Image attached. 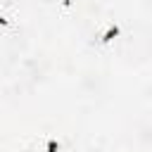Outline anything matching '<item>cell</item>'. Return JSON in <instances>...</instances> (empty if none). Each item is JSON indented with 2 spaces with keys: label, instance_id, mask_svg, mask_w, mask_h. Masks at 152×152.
<instances>
[{
  "label": "cell",
  "instance_id": "1",
  "mask_svg": "<svg viewBox=\"0 0 152 152\" xmlns=\"http://www.w3.org/2000/svg\"><path fill=\"white\" fill-rule=\"evenodd\" d=\"M48 150H50V152H59V150H57V145H55V142H50V147H48Z\"/></svg>",
  "mask_w": 152,
  "mask_h": 152
}]
</instances>
